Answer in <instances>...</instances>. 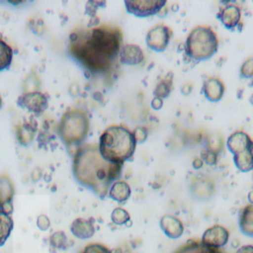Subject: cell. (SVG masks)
<instances>
[{
  "label": "cell",
  "instance_id": "3957f363",
  "mask_svg": "<svg viewBox=\"0 0 253 253\" xmlns=\"http://www.w3.org/2000/svg\"><path fill=\"white\" fill-rule=\"evenodd\" d=\"M69 52L85 68L94 73L107 72L114 62V59L92 42L88 31H76L70 35Z\"/></svg>",
  "mask_w": 253,
  "mask_h": 253
},
{
  "label": "cell",
  "instance_id": "9a60e30c",
  "mask_svg": "<svg viewBox=\"0 0 253 253\" xmlns=\"http://www.w3.org/2000/svg\"><path fill=\"white\" fill-rule=\"evenodd\" d=\"M160 227L165 235L171 239H177L184 233V224L182 220L173 214H164L160 218Z\"/></svg>",
  "mask_w": 253,
  "mask_h": 253
},
{
  "label": "cell",
  "instance_id": "5b68a950",
  "mask_svg": "<svg viewBox=\"0 0 253 253\" xmlns=\"http://www.w3.org/2000/svg\"><path fill=\"white\" fill-rule=\"evenodd\" d=\"M90 120L87 113L78 108L68 109L61 117L59 123V135L66 145L82 142L89 130Z\"/></svg>",
  "mask_w": 253,
  "mask_h": 253
},
{
  "label": "cell",
  "instance_id": "2e32d148",
  "mask_svg": "<svg viewBox=\"0 0 253 253\" xmlns=\"http://www.w3.org/2000/svg\"><path fill=\"white\" fill-rule=\"evenodd\" d=\"M119 56L120 61L126 65H137L144 60V53L142 49L138 45L132 43L123 45Z\"/></svg>",
  "mask_w": 253,
  "mask_h": 253
},
{
  "label": "cell",
  "instance_id": "60d3db41",
  "mask_svg": "<svg viewBox=\"0 0 253 253\" xmlns=\"http://www.w3.org/2000/svg\"><path fill=\"white\" fill-rule=\"evenodd\" d=\"M9 3H11V4H20V3H22V1H17V2H15V1H9Z\"/></svg>",
  "mask_w": 253,
  "mask_h": 253
},
{
  "label": "cell",
  "instance_id": "ee69618b",
  "mask_svg": "<svg viewBox=\"0 0 253 253\" xmlns=\"http://www.w3.org/2000/svg\"><path fill=\"white\" fill-rule=\"evenodd\" d=\"M250 85H251V86H252V87H253V78H252V79H251V83H250Z\"/></svg>",
  "mask_w": 253,
  "mask_h": 253
},
{
  "label": "cell",
  "instance_id": "f1b7e54d",
  "mask_svg": "<svg viewBox=\"0 0 253 253\" xmlns=\"http://www.w3.org/2000/svg\"><path fill=\"white\" fill-rule=\"evenodd\" d=\"M207 147L218 154L223 148L222 136L218 134H211L207 140Z\"/></svg>",
  "mask_w": 253,
  "mask_h": 253
},
{
  "label": "cell",
  "instance_id": "44dd1931",
  "mask_svg": "<svg viewBox=\"0 0 253 253\" xmlns=\"http://www.w3.org/2000/svg\"><path fill=\"white\" fill-rule=\"evenodd\" d=\"M233 162L236 168L241 172L253 170V151L245 150L233 155Z\"/></svg>",
  "mask_w": 253,
  "mask_h": 253
},
{
  "label": "cell",
  "instance_id": "6da1fadb",
  "mask_svg": "<svg viewBox=\"0 0 253 253\" xmlns=\"http://www.w3.org/2000/svg\"><path fill=\"white\" fill-rule=\"evenodd\" d=\"M122 169L123 164L108 161L101 155L98 143L79 146L73 157L74 178L101 199L106 197L112 184L121 176Z\"/></svg>",
  "mask_w": 253,
  "mask_h": 253
},
{
  "label": "cell",
  "instance_id": "ab89813d",
  "mask_svg": "<svg viewBox=\"0 0 253 253\" xmlns=\"http://www.w3.org/2000/svg\"><path fill=\"white\" fill-rule=\"evenodd\" d=\"M247 198H248V202H249V204H253V191H250V192L248 193Z\"/></svg>",
  "mask_w": 253,
  "mask_h": 253
},
{
  "label": "cell",
  "instance_id": "7402d4cb",
  "mask_svg": "<svg viewBox=\"0 0 253 253\" xmlns=\"http://www.w3.org/2000/svg\"><path fill=\"white\" fill-rule=\"evenodd\" d=\"M173 88V74L169 72L163 79H161L154 88L153 95L160 99L167 98Z\"/></svg>",
  "mask_w": 253,
  "mask_h": 253
},
{
  "label": "cell",
  "instance_id": "484cf974",
  "mask_svg": "<svg viewBox=\"0 0 253 253\" xmlns=\"http://www.w3.org/2000/svg\"><path fill=\"white\" fill-rule=\"evenodd\" d=\"M111 219L115 224L123 225L130 220L129 213L123 208H116L111 213Z\"/></svg>",
  "mask_w": 253,
  "mask_h": 253
},
{
  "label": "cell",
  "instance_id": "d590c367",
  "mask_svg": "<svg viewBox=\"0 0 253 253\" xmlns=\"http://www.w3.org/2000/svg\"><path fill=\"white\" fill-rule=\"evenodd\" d=\"M151 108L154 109V110H160L162 107H163V99H160L158 97H154L152 100H151Z\"/></svg>",
  "mask_w": 253,
  "mask_h": 253
},
{
  "label": "cell",
  "instance_id": "ac0fdd59",
  "mask_svg": "<svg viewBox=\"0 0 253 253\" xmlns=\"http://www.w3.org/2000/svg\"><path fill=\"white\" fill-rule=\"evenodd\" d=\"M238 225L244 235L253 237V204H248L240 210Z\"/></svg>",
  "mask_w": 253,
  "mask_h": 253
},
{
  "label": "cell",
  "instance_id": "52a82bcc",
  "mask_svg": "<svg viewBox=\"0 0 253 253\" xmlns=\"http://www.w3.org/2000/svg\"><path fill=\"white\" fill-rule=\"evenodd\" d=\"M166 5L165 0H126L125 6L128 13L139 17H150L158 14Z\"/></svg>",
  "mask_w": 253,
  "mask_h": 253
},
{
  "label": "cell",
  "instance_id": "d6986e66",
  "mask_svg": "<svg viewBox=\"0 0 253 253\" xmlns=\"http://www.w3.org/2000/svg\"><path fill=\"white\" fill-rule=\"evenodd\" d=\"M174 253H223L217 248H212L202 243L201 239L192 238L180 246Z\"/></svg>",
  "mask_w": 253,
  "mask_h": 253
},
{
  "label": "cell",
  "instance_id": "5bb4252c",
  "mask_svg": "<svg viewBox=\"0 0 253 253\" xmlns=\"http://www.w3.org/2000/svg\"><path fill=\"white\" fill-rule=\"evenodd\" d=\"M225 91L224 83L216 77H209L204 80L202 92L205 98L211 102L216 103L221 100Z\"/></svg>",
  "mask_w": 253,
  "mask_h": 253
},
{
  "label": "cell",
  "instance_id": "e575fe53",
  "mask_svg": "<svg viewBox=\"0 0 253 253\" xmlns=\"http://www.w3.org/2000/svg\"><path fill=\"white\" fill-rule=\"evenodd\" d=\"M106 4V2L101 1V2H95V1H89L86 5V13H88L91 17H93L92 15L95 14L96 10L100 7V6H104Z\"/></svg>",
  "mask_w": 253,
  "mask_h": 253
},
{
  "label": "cell",
  "instance_id": "d4e9b609",
  "mask_svg": "<svg viewBox=\"0 0 253 253\" xmlns=\"http://www.w3.org/2000/svg\"><path fill=\"white\" fill-rule=\"evenodd\" d=\"M80 253H123L120 248L111 250L102 243H90L87 244Z\"/></svg>",
  "mask_w": 253,
  "mask_h": 253
},
{
  "label": "cell",
  "instance_id": "8d00e7d4",
  "mask_svg": "<svg viewBox=\"0 0 253 253\" xmlns=\"http://www.w3.org/2000/svg\"><path fill=\"white\" fill-rule=\"evenodd\" d=\"M236 253H253V245H243L237 249Z\"/></svg>",
  "mask_w": 253,
  "mask_h": 253
},
{
  "label": "cell",
  "instance_id": "ba28073f",
  "mask_svg": "<svg viewBox=\"0 0 253 253\" xmlns=\"http://www.w3.org/2000/svg\"><path fill=\"white\" fill-rule=\"evenodd\" d=\"M172 30L162 24L153 26L146 34V45L155 51H163L169 44L172 38Z\"/></svg>",
  "mask_w": 253,
  "mask_h": 253
},
{
  "label": "cell",
  "instance_id": "4316f807",
  "mask_svg": "<svg viewBox=\"0 0 253 253\" xmlns=\"http://www.w3.org/2000/svg\"><path fill=\"white\" fill-rule=\"evenodd\" d=\"M49 243L52 247L57 249H66L68 246L67 237L63 231H56L50 235Z\"/></svg>",
  "mask_w": 253,
  "mask_h": 253
},
{
  "label": "cell",
  "instance_id": "ffe728a7",
  "mask_svg": "<svg viewBox=\"0 0 253 253\" xmlns=\"http://www.w3.org/2000/svg\"><path fill=\"white\" fill-rule=\"evenodd\" d=\"M109 196L118 203H124L130 197L131 190L129 185L125 181H115L109 190Z\"/></svg>",
  "mask_w": 253,
  "mask_h": 253
},
{
  "label": "cell",
  "instance_id": "836d02e7",
  "mask_svg": "<svg viewBox=\"0 0 253 253\" xmlns=\"http://www.w3.org/2000/svg\"><path fill=\"white\" fill-rule=\"evenodd\" d=\"M37 226L41 230H47L50 226V220L45 214H40L37 218Z\"/></svg>",
  "mask_w": 253,
  "mask_h": 253
},
{
  "label": "cell",
  "instance_id": "4dcf8cb0",
  "mask_svg": "<svg viewBox=\"0 0 253 253\" xmlns=\"http://www.w3.org/2000/svg\"><path fill=\"white\" fill-rule=\"evenodd\" d=\"M201 158L203 159L204 163H206L207 165L213 166L217 163L218 154L215 153L214 151L209 149L208 147H206L201 151Z\"/></svg>",
  "mask_w": 253,
  "mask_h": 253
},
{
  "label": "cell",
  "instance_id": "f35d334b",
  "mask_svg": "<svg viewBox=\"0 0 253 253\" xmlns=\"http://www.w3.org/2000/svg\"><path fill=\"white\" fill-rule=\"evenodd\" d=\"M192 91V85L191 84H185L182 89H181V92L184 94V95H189Z\"/></svg>",
  "mask_w": 253,
  "mask_h": 253
},
{
  "label": "cell",
  "instance_id": "4fadbf2b",
  "mask_svg": "<svg viewBox=\"0 0 253 253\" xmlns=\"http://www.w3.org/2000/svg\"><path fill=\"white\" fill-rule=\"evenodd\" d=\"M217 19L227 30L234 31V29L240 24L241 10L238 6L227 3L225 6L219 9L217 13Z\"/></svg>",
  "mask_w": 253,
  "mask_h": 253
},
{
  "label": "cell",
  "instance_id": "8fae6325",
  "mask_svg": "<svg viewBox=\"0 0 253 253\" xmlns=\"http://www.w3.org/2000/svg\"><path fill=\"white\" fill-rule=\"evenodd\" d=\"M226 147L233 155L245 151H253V139L243 130H235L226 139Z\"/></svg>",
  "mask_w": 253,
  "mask_h": 253
},
{
  "label": "cell",
  "instance_id": "f546056e",
  "mask_svg": "<svg viewBox=\"0 0 253 253\" xmlns=\"http://www.w3.org/2000/svg\"><path fill=\"white\" fill-rule=\"evenodd\" d=\"M239 75L243 79L253 78V56H250L243 61V63L240 66Z\"/></svg>",
  "mask_w": 253,
  "mask_h": 253
},
{
  "label": "cell",
  "instance_id": "7c38bea8",
  "mask_svg": "<svg viewBox=\"0 0 253 253\" xmlns=\"http://www.w3.org/2000/svg\"><path fill=\"white\" fill-rule=\"evenodd\" d=\"M15 187L12 180L6 174H0V211L10 214L13 211L12 200Z\"/></svg>",
  "mask_w": 253,
  "mask_h": 253
},
{
  "label": "cell",
  "instance_id": "8992f818",
  "mask_svg": "<svg viewBox=\"0 0 253 253\" xmlns=\"http://www.w3.org/2000/svg\"><path fill=\"white\" fill-rule=\"evenodd\" d=\"M88 35L96 46L110 58L116 60L122 48L121 42L123 39V33L119 27L103 24L88 31Z\"/></svg>",
  "mask_w": 253,
  "mask_h": 253
},
{
  "label": "cell",
  "instance_id": "9c48e42d",
  "mask_svg": "<svg viewBox=\"0 0 253 253\" xmlns=\"http://www.w3.org/2000/svg\"><path fill=\"white\" fill-rule=\"evenodd\" d=\"M17 104L21 108H25L37 116L42 115L48 106L46 96L38 91H31L19 96Z\"/></svg>",
  "mask_w": 253,
  "mask_h": 253
},
{
  "label": "cell",
  "instance_id": "603a6c76",
  "mask_svg": "<svg viewBox=\"0 0 253 253\" xmlns=\"http://www.w3.org/2000/svg\"><path fill=\"white\" fill-rule=\"evenodd\" d=\"M13 229V219L10 214L0 211V246L4 245Z\"/></svg>",
  "mask_w": 253,
  "mask_h": 253
},
{
  "label": "cell",
  "instance_id": "277c9868",
  "mask_svg": "<svg viewBox=\"0 0 253 253\" xmlns=\"http://www.w3.org/2000/svg\"><path fill=\"white\" fill-rule=\"evenodd\" d=\"M217 49L218 38L214 30L210 26L198 25L187 36L185 51L193 60H207L215 54Z\"/></svg>",
  "mask_w": 253,
  "mask_h": 253
},
{
  "label": "cell",
  "instance_id": "b9f144b4",
  "mask_svg": "<svg viewBox=\"0 0 253 253\" xmlns=\"http://www.w3.org/2000/svg\"><path fill=\"white\" fill-rule=\"evenodd\" d=\"M249 102H250V104H251V105H253V94L249 97Z\"/></svg>",
  "mask_w": 253,
  "mask_h": 253
},
{
  "label": "cell",
  "instance_id": "cb8c5ba5",
  "mask_svg": "<svg viewBox=\"0 0 253 253\" xmlns=\"http://www.w3.org/2000/svg\"><path fill=\"white\" fill-rule=\"evenodd\" d=\"M13 59L12 47L0 38V71L10 67Z\"/></svg>",
  "mask_w": 253,
  "mask_h": 253
},
{
  "label": "cell",
  "instance_id": "7a4b0ae2",
  "mask_svg": "<svg viewBox=\"0 0 253 253\" xmlns=\"http://www.w3.org/2000/svg\"><path fill=\"white\" fill-rule=\"evenodd\" d=\"M98 145L101 155L106 160L124 164L132 157L136 141L129 128L121 125H113L102 132Z\"/></svg>",
  "mask_w": 253,
  "mask_h": 253
},
{
  "label": "cell",
  "instance_id": "30bf717a",
  "mask_svg": "<svg viewBox=\"0 0 253 253\" xmlns=\"http://www.w3.org/2000/svg\"><path fill=\"white\" fill-rule=\"evenodd\" d=\"M229 239V231L221 224H214L205 230L201 241L203 244L219 249L223 247Z\"/></svg>",
  "mask_w": 253,
  "mask_h": 253
},
{
  "label": "cell",
  "instance_id": "d6a6232c",
  "mask_svg": "<svg viewBox=\"0 0 253 253\" xmlns=\"http://www.w3.org/2000/svg\"><path fill=\"white\" fill-rule=\"evenodd\" d=\"M132 132L136 143H142L147 138V129L144 126H137Z\"/></svg>",
  "mask_w": 253,
  "mask_h": 253
},
{
  "label": "cell",
  "instance_id": "1f68e13d",
  "mask_svg": "<svg viewBox=\"0 0 253 253\" xmlns=\"http://www.w3.org/2000/svg\"><path fill=\"white\" fill-rule=\"evenodd\" d=\"M212 185L211 181H208V180H203V181H200L199 184H196L195 187L193 188V191L196 192V195L198 197H203V198H208L210 197L212 193L210 192V191H207L205 190V187H209Z\"/></svg>",
  "mask_w": 253,
  "mask_h": 253
},
{
  "label": "cell",
  "instance_id": "74e56055",
  "mask_svg": "<svg viewBox=\"0 0 253 253\" xmlns=\"http://www.w3.org/2000/svg\"><path fill=\"white\" fill-rule=\"evenodd\" d=\"M192 166L195 168V169H201L203 166H204V161L201 157L199 158H195L193 161H192Z\"/></svg>",
  "mask_w": 253,
  "mask_h": 253
},
{
  "label": "cell",
  "instance_id": "e0dca14e",
  "mask_svg": "<svg viewBox=\"0 0 253 253\" xmlns=\"http://www.w3.org/2000/svg\"><path fill=\"white\" fill-rule=\"evenodd\" d=\"M71 233L79 239H88L95 233V226L93 219L76 218L70 225Z\"/></svg>",
  "mask_w": 253,
  "mask_h": 253
},
{
  "label": "cell",
  "instance_id": "7bdbcfd3",
  "mask_svg": "<svg viewBox=\"0 0 253 253\" xmlns=\"http://www.w3.org/2000/svg\"><path fill=\"white\" fill-rule=\"evenodd\" d=\"M1 107H2V98L0 96V109H1Z\"/></svg>",
  "mask_w": 253,
  "mask_h": 253
},
{
  "label": "cell",
  "instance_id": "83f0119b",
  "mask_svg": "<svg viewBox=\"0 0 253 253\" xmlns=\"http://www.w3.org/2000/svg\"><path fill=\"white\" fill-rule=\"evenodd\" d=\"M34 132H35V129L30 125H25L21 126L18 132V138L20 143L24 145L29 144L34 138Z\"/></svg>",
  "mask_w": 253,
  "mask_h": 253
}]
</instances>
